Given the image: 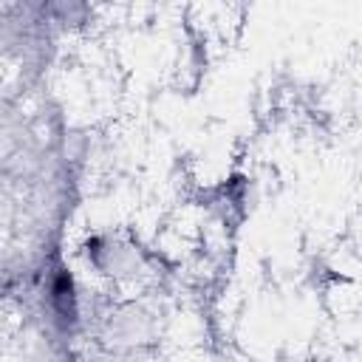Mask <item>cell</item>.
<instances>
[{
	"instance_id": "6da1fadb",
	"label": "cell",
	"mask_w": 362,
	"mask_h": 362,
	"mask_svg": "<svg viewBox=\"0 0 362 362\" xmlns=\"http://www.w3.org/2000/svg\"><path fill=\"white\" fill-rule=\"evenodd\" d=\"M82 255L88 260V266L110 280V283H136L144 272L141 266V257L136 252V246L119 235H93L82 243Z\"/></svg>"
}]
</instances>
